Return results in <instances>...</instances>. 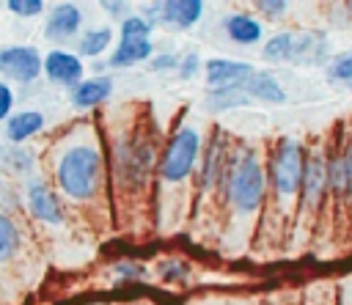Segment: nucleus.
I'll return each mask as SVG.
<instances>
[{"mask_svg":"<svg viewBox=\"0 0 352 305\" xmlns=\"http://www.w3.org/2000/svg\"><path fill=\"white\" fill-rule=\"evenodd\" d=\"M55 176H58L60 190L69 198L88 201L96 195L99 181H102V154L88 143L72 146L60 154L55 165Z\"/></svg>","mask_w":352,"mask_h":305,"instance_id":"1","label":"nucleus"},{"mask_svg":"<svg viewBox=\"0 0 352 305\" xmlns=\"http://www.w3.org/2000/svg\"><path fill=\"white\" fill-rule=\"evenodd\" d=\"M228 198L239 212H253L264 198V168L253 151L242 154L228 170Z\"/></svg>","mask_w":352,"mask_h":305,"instance_id":"2","label":"nucleus"},{"mask_svg":"<svg viewBox=\"0 0 352 305\" xmlns=\"http://www.w3.org/2000/svg\"><path fill=\"white\" fill-rule=\"evenodd\" d=\"M305 176L302 146L297 140H280L272 154V184L280 198H292Z\"/></svg>","mask_w":352,"mask_h":305,"instance_id":"3","label":"nucleus"},{"mask_svg":"<svg viewBox=\"0 0 352 305\" xmlns=\"http://www.w3.org/2000/svg\"><path fill=\"white\" fill-rule=\"evenodd\" d=\"M195 157H198V132L190 129V126H182L165 148V157H162V165H160L162 179H168V181L187 179L192 165H195Z\"/></svg>","mask_w":352,"mask_h":305,"instance_id":"4","label":"nucleus"},{"mask_svg":"<svg viewBox=\"0 0 352 305\" xmlns=\"http://www.w3.org/2000/svg\"><path fill=\"white\" fill-rule=\"evenodd\" d=\"M154 148L143 140H126L118 146V179L126 184H143L151 168Z\"/></svg>","mask_w":352,"mask_h":305,"instance_id":"5","label":"nucleus"},{"mask_svg":"<svg viewBox=\"0 0 352 305\" xmlns=\"http://www.w3.org/2000/svg\"><path fill=\"white\" fill-rule=\"evenodd\" d=\"M44 60L38 58L36 47H6L0 49V71L16 82H30L41 71Z\"/></svg>","mask_w":352,"mask_h":305,"instance_id":"6","label":"nucleus"},{"mask_svg":"<svg viewBox=\"0 0 352 305\" xmlns=\"http://www.w3.org/2000/svg\"><path fill=\"white\" fill-rule=\"evenodd\" d=\"M253 66L242 60H226V58H212L206 60V80L214 88H239L253 77Z\"/></svg>","mask_w":352,"mask_h":305,"instance_id":"7","label":"nucleus"},{"mask_svg":"<svg viewBox=\"0 0 352 305\" xmlns=\"http://www.w3.org/2000/svg\"><path fill=\"white\" fill-rule=\"evenodd\" d=\"M44 71L52 82H60V85H72V82H80V74H82V63L77 60V55L72 52H63V49H52L47 58H44Z\"/></svg>","mask_w":352,"mask_h":305,"instance_id":"8","label":"nucleus"},{"mask_svg":"<svg viewBox=\"0 0 352 305\" xmlns=\"http://www.w3.org/2000/svg\"><path fill=\"white\" fill-rule=\"evenodd\" d=\"M80 19H82V14H80L77 5H72V3H60V5L52 11V16L47 19L44 33H47V38H52V41H63V38H69V36L77 33Z\"/></svg>","mask_w":352,"mask_h":305,"instance_id":"9","label":"nucleus"},{"mask_svg":"<svg viewBox=\"0 0 352 305\" xmlns=\"http://www.w3.org/2000/svg\"><path fill=\"white\" fill-rule=\"evenodd\" d=\"M28 203H30V212L38 220H44V223H60V203H58L55 192L44 181H33L28 187Z\"/></svg>","mask_w":352,"mask_h":305,"instance_id":"10","label":"nucleus"},{"mask_svg":"<svg viewBox=\"0 0 352 305\" xmlns=\"http://www.w3.org/2000/svg\"><path fill=\"white\" fill-rule=\"evenodd\" d=\"M160 11H162V16H160L162 22L190 27V25L198 22V16L204 11V3L201 0H170V3H162Z\"/></svg>","mask_w":352,"mask_h":305,"instance_id":"11","label":"nucleus"},{"mask_svg":"<svg viewBox=\"0 0 352 305\" xmlns=\"http://www.w3.org/2000/svg\"><path fill=\"white\" fill-rule=\"evenodd\" d=\"M324 179H327V165L322 157H314L305 162V176H302V201L308 206H314L322 198L324 190Z\"/></svg>","mask_w":352,"mask_h":305,"instance_id":"12","label":"nucleus"},{"mask_svg":"<svg viewBox=\"0 0 352 305\" xmlns=\"http://www.w3.org/2000/svg\"><path fill=\"white\" fill-rule=\"evenodd\" d=\"M113 91V82L107 77H94V80H85L80 82L74 91H72V102L77 107H94L99 102H104Z\"/></svg>","mask_w":352,"mask_h":305,"instance_id":"13","label":"nucleus"},{"mask_svg":"<svg viewBox=\"0 0 352 305\" xmlns=\"http://www.w3.org/2000/svg\"><path fill=\"white\" fill-rule=\"evenodd\" d=\"M226 159H228V146H226L223 132H217L212 146H209L206 162H204V187H212L226 173Z\"/></svg>","mask_w":352,"mask_h":305,"instance_id":"14","label":"nucleus"},{"mask_svg":"<svg viewBox=\"0 0 352 305\" xmlns=\"http://www.w3.org/2000/svg\"><path fill=\"white\" fill-rule=\"evenodd\" d=\"M226 30L236 44H256L261 38V25L248 14H231L226 16Z\"/></svg>","mask_w":352,"mask_h":305,"instance_id":"15","label":"nucleus"},{"mask_svg":"<svg viewBox=\"0 0 352 305\" xmlns=\"http://www.w3.org/2000/svg\"><path fill=\"white\" fill-rule=\"evenodd\" d=\"M151 55V41L148 38H121L118 49L113 52L110 63L113 66H132V63H140Z\"/></svg>","mask_w":352,"mask_h":305,"instance_id":"16","label":"nucleus"},{"mask_svg":"<svg viewBox=\"0 0 352 305\" xmlns=\"http://www.w3.org/2000/svg\"><path fill=\"white\" fill-rule=\"evenodd\" d=\"M245 91H248V96H256V99H264V102H283L286 99V93L278 85V80L272 74H267V71H256L245 82Z\"/></svg>","mask_w":352,"mask_h":305,"instance_id":"17","label":"nucleus"},{"mask_svg":"<svg viewBox=\"0 0 352 305\" xmlns=\"http://www.w3.org/2000/svg\"><path fill=\"white\" fill-rule=\"evenodd\" d=\"M44 126V115L41 113H36V110H28V113H16V115H11V121H8V137L11 140H25V137H30V135H36L38 129Z\"/></svg>","mask_w":352,"mask_h":305,"instance_id":"18","label":"nucleus"},{"mask_svg":"<svg viewBox=\"0 0 352 305\" xmlns=\"http://www.w3.org/2000/svg\"><path fill=\"white\" fill-rule=\"evenodd\" d=\"M330 176H333V190L341 195H352V146L338 154L330 165Z\"/></svg>","mask_w":352,"mask_h":305,"instance_id":"19","label":"nucleus"},{"mask_svg":"<svg viewBox=\"0 0 352 305\" xmlns=\"http://www.w3.org/2000/svg\"><path fill=\"white\" fill-rule=\"evenodd\" d=\"M19 247V231L11 223V217L0 214V261H8Z\"/></svg>","mask_w":352,"mask_h":305,"instance_id":"20","label":"nucleus"},{"mask_svg":"<svg viewBox=\"0 0 352 305\" xmlns=\"http://www.w3.org/2000/svg\"><path fill=\"white\" fill-rule=\"evenodd\" d=\"M324 52V41L322 36H294V49H292V58H300V60H319V55Z\"/></svg>","mask_w":352,"mask_h":305,"instance_id":"21","label":"nucleus"},{"mask_svg":"<svg viewBox=\"0 0 352 305\" xmlns=\"http://www.w3.org/2000/svg\"><path fill=\"white\" fill-rule=\"evenodd\" d=\"M248 102V93H242L239 88H217L209 93V107L212 110H226V107H236V104H245Z\"/></svg>","mask_w":352,"mask_h":305,"instance_id":"22","label":"nucleus"},{"mask_svg":"<svg viewBox=\"0 0 352 305\" xmlns=\"http://www.w3.org/2000/svg\"><path fill=\"white\" fill-rule=\"evenodd\" d=\"M110 27H96V30H88L82 38H80V52L82 55H99L107 44H110Z\"/></svg>","mask_w":352,"mask_h":305,"instance_id":"23","label":"nucleus"},{"mask_svg":"<svg viewBox=\"0 0 352 305\" xmlns=\"http://www.w3.org/2000/svg\"><path fill=\"white\" fill-rule=\"evenodd\" d=\"M292 49H294V36L278 33V36H272V38L267 41L264 55H267L270 60H286V58H292Z\"/></svg>","mask_w":352,"mask_h":305,"instance_id":"24","label":"nucleus"},{"mask_svg":"<svg viewBox=\"0 0 352 305\" xmlns=\"http://www.w3.org/2000/svg\"><path fill=\"white\" fill-rule=\"evenodd\" d=\"M121 38H148V22L143 16H126L121 25Z\"/></svg>","mask_w":352,"mask_h":305,"instance_id":"25","label":"nucleus"},{"mask_svg":"<svg viewBox=\"0 0 352 305\" xmlns=\"http://www.w3.org/2000/svg\"><path fill=\"white\" fill-rule=\"evenodd\" d=\"M41 8H44L41 0H11V3H8V11H14L16 16H33V14H38Z\"/></svg>","mask_w":352,"mask_h":305,"instance_id":"26","label":"nucleus"},{"mask_svg":"<svg viewBox=\"0 0 352 305\" xmlns=\"http://www.w3.org/2000/svg\"><path fill=\"white\" fill-rule=\"evenodd\" d=\"M330 74H333V77H341V80H352V55L338 58V60L333 63Z\"/></svg>","mask_w":352,"mask_h":305,"instance_id":"27","label":"nucleus"},{"mask_svg":"<svg viewBox=\"0 0 352 305\" xmlns=\"http://www.w3.org/2000/svg\"><path fill=\"white\" fill-rule=\"evenodd\" d=\"M11 104H14V93L6 82H0V118H6L11 113Z\"/></svg>","mask_w":352,"mask_h":305,"instance_id":"28","label":"nucleus"},{"mask_svg":"<svg viewBox=\"0 0 352 305\" xmlns=\"http://www.w3.org/2000/svg\"><path fill=\"white\" fill-rule=\"evenodd\" d=\"M256 5H258L261 11H267L270 16H278V14H283V11H286V5H289V3H286V0H261V3H256Z\"/></svg>","mask_w":352,"mask_h":305,"instance_id":"29","label":"nucleus"},{"mask_svg":"<svg viewBox=\"0 0 352 305\" xmlns=\"http://www.w3.org/2000/svg\"><path fill=\"white\" fill-rule=\"evenodd\" d=\"M195 69H198V58H195V55H187L184 63H182V74H184V77H192Z\"/></svg>","mask_w":352,"mask_h":305,"instance_id":"30","label":"nucleus"},{"mask_svg":"<svg viewBox=\"0 0 352 305\" xmlns=\"http://www.w3.org/2000/svg\"><path fill=\"white\" fill-rule=\"evenodd\" d=\"M151 66H154V69H170V66H176V58H173V55H160Z\"/></svg>","mask_w":352,"mask_h":305,"instance_id":"31","label":"nucleus"}]
</instances>
